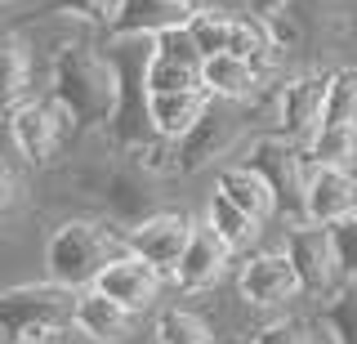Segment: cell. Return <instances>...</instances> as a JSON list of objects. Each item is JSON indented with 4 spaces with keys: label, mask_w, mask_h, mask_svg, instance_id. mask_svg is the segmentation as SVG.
<instances>
[{
    "label": "cell",
    "mask_w": 357,
    "mask_h": 344,
    "mask_svg": "<svg viewBox=\"0 0 357 344\" xmlns=\"http://www.w3.org/2000/svg\"><path fill=\"white\" fill-rule=\"evenodd\" d=\"M126 250V228L107 215H72L45 237V282L67 286V291H85L94 277L107 269L116 255Z\"/></svg>",
    "instance_id": "1"
},
{
    "label": "cell",
    "mask_w": 357,
    "mask_h": 344,
    "mask_svg": "<svg viewBox=\"0 0 357 344\" xmlns=\"http://www.w3.org/2000/svg\"><path fill=\"white\" fill-rule=\"evenodd\" d=\"M116 68L103 50L94 45H67L54 54V85L50 94L85 126H107L112 112H116Z\"/></svg>",
    "instance_id": "2"
},
{
    "label": "cell",
    "mask_w": 357,
    "mask_h": 344,
    "mask_svg": "<svg viewBox=\"0 0 357 344\" xmlns=\"http://www.w3.org/2000/svg\"><path fill=\"white\" fill-rule=\"evenodd\" d=\"M81 121H76L54 94H31L18 107L5 112V135L14 143V152L22 157L27 170H45L59 161V152L76 139Z\"/></svg>",
    "instance_id": "3"
},
{
    "label": "cell",
    "mask_w": 357,
    "mask_h": 344,
    "mask_svg": "<svg viewBox=\"0 0 357 344\" xmlns=\"http://www.w3.org/2000/svg\"><path fill=\"white\" fill-rule=\"evenodd\" d=\"M245 165H250L259 179L273 188L277 197V219L290 228V224H304V174H308V161H304V148L299 143L282 139L277 130H264L245 143Z\"/></svg>",
    "instance_id": "4"
},
{
    "label": "cell",
    "mask_w": 357,
    "mask_h": 344,
    "mask_svg": "<svg viewBox=\"0 0 357 344\" xmlns=\"http://www.w3.org/2000/svg\"><path fill=\"white\" fill-rule=\"evenodd\" d=\"M326 81L331 68H304V72H290L273 85V130L290 143H304L317 135L321 126V107H326Z\"/></svg>",
    "instance_id": "5"
},
{
    "label": "cell",
    "mask_w": 357,
    "mask_h": 344,
    "mask_svg": "<svg viewBox=\"0 0 357 344\" xmlns=\"http://www.w3.org/2000/svg\"><path fill=\"white\" fill-rule=\"evenodd\" d=\"M277 250H282L290 260V269H295L299 295L331 299V295L344 291V273H340V255H335L331 228H321V224H290Z\"/></svg>",
    "instance_id": "6"
},
{
    "label": "cell",
    "mask_w": 357,
    "mask_h": 344,
    "mask_svg": "<svg viewBox=\"0 0 357 344\" xmlns=\"http://www.w3.org/2000/svg\"><path fill=\"white\" fill-rule=\"evenodd\" d=\"M237 299L255 313H290L299 299L295 269L282 250H250L237 269Z\"/></svg>",
    "instance_id": "7"
},
{
    "label": "cell",
    "mask_w": 357,
    "mask_h": 344,
    "mask_svg": "<svg viewBox=\"0 0 357 344\" xmlns=\"http://www.w3.org/2000/svg\"><path fill=\"white\" fill-rule=\"evenodd\" d=\"M72 299L76 291L54 282H22V286H0V327L14 336L22 327H50V331H72Z\"/></svg>",
    "instance_id": "8"
},
{
    "label": "cell",
    "mask_w": 357,
    "mask_h": 344,
    "mask_svg": "<svg viewBox=\"0 0 357 344\" xmlns=\"http://www.w3.org/2000/svg\"><path fill=\"white\" fill-rule=\"evenodd\" d=\"M192 224L197 219L188 215V210H152V215L134 219L126 228V250L139 255L143 264H152V269L170 282L178 255H183L188 237H192Z\"/></svg>",
    "instance_id": "9"
},
{
    "label": "cell",
    "mask_w": 357,
    "mask_h": 344,
    "mask_svg": "<svg viewBox=\"0 0 357 344\" xmlns=\"http://www.w3.org/2000/svg\"><path fill=\"white\" fill-rule=\"evenodd\" d=\"M241 139H245L241 121L232 117V112H223V103H210V112L174 143L178 174H197V170H206V165H215L219 157H228Z\"/></svg>",
    "instance_id": "10"
},
{
    "label": "cell",
    "mask_w": 357,
    "mask_h": 344,
    "mask_svg": "<svg viewBox=\"0 0 357 344\" xmlns=\"http://www.w3.org/2000/svg\"><path fill=\"white\" fill-rule=\"evenodd\" d=\"M94 291H103L107 299H116L121 308H130L134 317H143V313L156 308V299H161V291H165V277L156 273L152 264H143L139 255L121 250L116 260L94 277Z\"/></svg>",
    "instance_id": "11"
},
{
    "label": "cell",
    "mask_w": 357,
    "mask_h": 344,
    "mask_svg": "<svg viewBox=\"0 0 357 344\" xmlns=\"http://www.w3.org/2000/svg\"><path fill=\"white\" fill-rule=\"evenodd\" d=\"M349 215H357V170L308 165V174H304V224L335 228Z\"/></svg>",
    "instance_id": "12"
},
{
    "label": "cell",
    "mask_w": 357,
    "mask_h": 344,
    "mask_svg": "<svg viewBox=\"0 0 357 344\" xmlns=\"http://www.w3.org/2000/svg\"><path fill=\"white\" fill-rule=\"evenodd\" d=\"M228 264H232V250L197 219L192 237H188V246H183V255H178V264H174V273H170V282L183 295H201V291H210V286L223 282Z\"/></svg>",
    "instance_id": "13"
},
{
    "label": "cell",
    "mask_w": 357,
    "mask_h": 344,
    "mask_svg": "<svg viewBox=\"0 0 357 344\" xmlns=\"http://www.w3.org/2000/svg\"><path fill=\"white\" fill-rule=\"evenodd\" d=\"M134 327H139V317H134L130 308H121L116 299H107L103 291H94V286L76 291V299H72V331L81 340H89V344H130Z\"/></svg>",
    "instance_id": "14"
},
{
    "label": "cell",
    "mask_w": 357,
    "mask_h": 344,
    "mask_svg": "<svg viewBox=\"0 0 357 344\" xmlns=\"http://www.w3.org/2000/svg\"><path fill=\"white\" fill-rule=\"evenodd\" d=\"M192 5H174V0H121L112 14V40H152L170 27H183Z\"/></svg>",
    "instance_id": "15"
},
{
    "label": "cell",
    "mask_w": 357,
    "mask_h": 344,
    "mask_svg": "<svg viewBox=\"0 0 357 344\" xmlns=\"http://www.w3.org/2000/svg\"><path fill=\"white\" fill-rule=\"evenodd\" d=\"M36 94V45L27 31H0V117Z\"/></svg>",
    "instance_id": "16"
},
{
    "label": "cell",
    "mask_w": 357,
    "mask_h": 344,
    "mask_svg": "<svg viewBox=\"0 0 357 344\" xmlns=\"http://www.w3.org/2000/svg\"><path fill=\"white\" fill-rule=\"evenodd\" d=\"M215 193L223 197V202L237 206L245 219L264 224V228L277 219V197H273V188H268L245 161H228V165H219V174H215Z\"/></svg>",
    "instance_id": "17"
},
{
    "label": "cell",
    "mask_w": 357,
    "mask_h": 344,
    "mask_svg": "<svg viewBox=\"0 0 357 344\" xmlns=\"http://www.w3.org/2000/svg\"><path fill=\"white\" fill-rule=\"evenodd\" d=\"M197 85L206 90L215 103H228V107H241V103H255L264 94L259 76L245 59H232V54H215V59L201 63L197 72Z\"/></svg>",
    "instance_id": "18"
},
{
    "label": "cell",
    "mask_w": 357,
    "mask_h": 344,
    "mask_svg": "<svg viewBox=\"0 0 357 344\" xmlns=\"http://www.w3.org/2000/svg\"><path fill=\"white\" fill-rule=\"evenodd\" d=\"M210 103H215V98L201 90V85H192V90H174V94H148V130L156 139L178 143L201 117L210 112Z\"/></svg>",
    "instance_id": "19"
},
{
    "label": "cell",
    "mask_w": 357,
    "mask_h": 344,
    "mask_svg": "<svg viewBox=\"0 0 357 344\" xmlns=\"http://www.w3.org/2000/svg\"><path fill=\"white\" fill-rule=\"evenodd\" d=\"M201 224H206L215 237L228 246L232 255L237 250H259V237H264V224H255V219H245L232 202H223L219 193L206 197V215H201Z\"/></svg>",
    "instance_id": "20"
},
{
    "label": "cell",
    "mask_w": 357,
    "mask_h": 344,
    "mask_svg": "<svg viewBox=\"0 0 357 344\" xmlns=\"http://www.w3.org/2000/svg\"><path fill=\"white\" fill-rule=\"evenodd\" d=\"M152 336L156 344H219V331L215 322H210L206 313H197V308H161L152 322Z\"/></svg>",
    "instance_id": "21"
},
{
    "label": "cell",
    "mask_w": 357,
    "mask_h": 344,
    "mask_svg": "<svg viewBox=\"0 0 357 344\" xmlns=\"http://www.w3.org/2000/svg\"><path fill=\"white\" fill-rule=\"evenodd\" d=\"M308 165L331 170H357V126H317V135L304 143Z\"/></svg>",
    "instance_id": "22"
},
{
    "label": "cell",
    "mask_w": 357,
    "mask_h": 344,
    "mask_svg": "<svg viewBox=\"0 0 357 344\" xmlns=\"http://www.w3.org/2000/svg\"><path fill=\"white\" fill-rule=\"evenodd\" d=\"M228 23H232V9L215 5V0H206V5H197L192 14H188V36H192V45L201 54V63L215 59V54L228 50Z\"/></svg>",
    "instance_id": "23"
},
{
    "label": "cell",
    "mask_w": 357,
    "mask_h": 344,
    "mask_svg": "<svg viewBox=\"0 0 357 344\" xmlns=\"http://www.w3.org/2000/svg\"><path fill=\"white\" fill-rule=\"evenodd\" d=\"M273 45H277V40H273V31H268V23H264L259 14H232V23H228V50H223V54L245 59V63H259Z\"/></svg>",
    "instance_id": "24"
},
{
    "label": "cell",
    "mask_w": 357,
    "mask_h": 344,
    "mask_svg": "<svg viewBox=\"0 0 357 344\" xmlns=\"http://www.w3.org/2000/svg\"><path fill=\"white\" fill-rule=\"evenodd\" d=\"M321 126H357V68H331Z\"/></svg>",
    "instance_id": "25"
},
{
    "label": "cell",
    "mask_w": 357,
    "mask_h": 344,
    "mask_svg": "<svg viewBox=\"0 0 357 344\" xmlns=\"http://www.w3.org/2000/svg\"><path fill=\"white\" fill-rule=\"evenodd\" d=\"M250 344H317V317L273 313L264 327L250 331Z\"/></svg>",
    "instance_id": "26"
},
{
    "label": "cell",
    "mask_w": 357,
    "mask_h": 344,
    "mask_svg": "<svg viewBox=\"0 0 357 344\" xmlns=\"http://www.w3.org/2000/svg\"><path fill=\"white\" fill-rule=\"evenodd\" d=\"M321 327L340 344H357V282H344V291L331 295V304L321 308Z\"/></svg>",
    "instance_id": "27"
},
{
    "label": "cell",
    "mask_w": 357,
    "mask_h": 344,
    "mask_svg": "<svg viewBox=\"0 0 357 344\" xmlns=\"http://www.w3.org/2000/svg\"><path fill=\"white\" fill-rule=\"evenodd\" d=\"M192 85H197L192 68H178L170 59L148 54V63H143V90L148 94H174V90H192Z\"/></svg>",
    "instance_id": "28"
},
{
    "label": "cell",
    "mask_w": 357,
    "mask_h": 344,
    "mask_svg": "<svg viewBox=\"0 0 357 344\" xmlns=\"http://www.w3.org/2000/svg\"><path fill=\"white\" fill-rule=\"evenodd\" d=\"M121 0H45V14L50 18H81V23L107 27L112 14H116Z\"/></svg>",
    "instance_id": "29"
},
{
    "label": "cell",
    "mask_w": 357,
    "mask_h": 344,
    "mask_svg": "<svg viewBox=\"0 0 357 344\" xmlns=\"http://www.w3.org/2000/svg\"><path fill=\"white\" fill-rule=\"evenodd\" d=\"M152 54H156V59L178 63V68L201 72V54L192 45V36H188V27H170V31H161V36H152Z\"/></svg>",
    "instance_id": "30"
},
{
    "label": "cell",
    "mask_w": 357,
    "mask_h": 344,
    "mask_svg": "<svg viewBox=\"0 0 357 344\" xmlns=\"http://www.w3.org/2000/svg\"><path fill=\"white\" fill-rule=\"evenodd\" d=\"M331 241H335V255H340L344 282H357V215H349L344 224H335L331 228Z\"/></svg>",
    "instance_id": "31"
},
{
    "label": "cell",
    "mask_w": 357,
    "mask_h": 344,
    "mask_svg": "<svg viewBox=\"0 0 357 344\" xmlns=\"http://www.w3.org/2000/svg\"><path fill=\"white\" fill-rule=\"evenodd\" d=\"M14 202H18V179L9 174V165H0V215L14 210Z\"/></svg>",
    "instance_id": "32"
},
{
    "label": "cell",
    "mask_w": 357,
    "mask_h": 344,
    "mask_svg": "<svg viewBox=\"0 0 357 344\" xmlns=\"http://www.w3.org/2000/svg\"><path fill=\"white\" fill-rule=\"evenodd\" d=\"M317 344H340V340H335L326 327H321V317H317Z\"/></svg>",
    "instance_id": "33"
},
{
    "label": "cell",
    "mask_w": 357,
    "mask_h": 344,
    "mask_svg": "<svg viewBox=\"0 0 357 344\" xmlns=\"http://www.w3.org/2000/svg\"><path fill=\"white\" fill-rule=\"evenodd\" d=\"M0 344H14V336H9V331H5V327H0Z\"/></svg>",
    "instance_id": "34"
},
{
    "label": "cell",
    "mask_w": 357,
    "mask_h": 344,
    "mask_svg": "<svg viewBox=\"0 0 357 344\" xmlns=\"http://www.w3.org/2000/svg\"><path fill=\"white\" fill-rule=\"evenodd\" d=\"M174 5H192L197 9V5H206V0H174Z\"/></svg>",
    "instance_id": "35"
},
{
    "label": "cell",
    "mask_w": 357,
    "mask_h": 344,
    "mask_svg": "<svg viewBox=\"0 0 357 344\" xmlns=\"http://www.w3.org/2000/svg\"><path fill=\"white\" fill-rule=\"evenodd\" d=\"M237 344H250V340H237Z\"/></svg>",
    "instance_id": "36"
}]
</instances>
